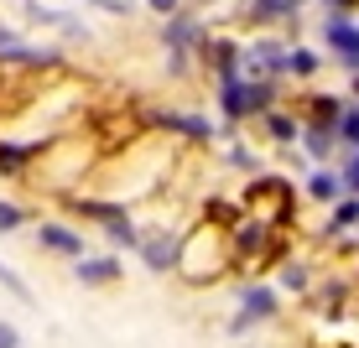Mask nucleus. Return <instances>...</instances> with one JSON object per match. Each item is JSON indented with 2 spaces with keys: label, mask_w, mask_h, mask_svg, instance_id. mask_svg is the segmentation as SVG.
<instances>
[{
  "label": "nucleus",
  "mask_w": 359,
  "mask_h": 348,
  "mask_svg": "<svg viewBox=\"0 0 359 348\" xmlns=\"http://www.w3.org/2000/svg\"><path fill=\"white\" fill-rule=\"evenodd\" d=\"M287 11H292V0H255V21H276Z\"/></svg>",
  "instance_id": "nucleus-17"
},
{
  "label": "nucleus",
  "mask_w": 359,
  "mask_h": 348,
  "mask_svg": "<svg viewBox=\"0 0 359 348\" xmlns=\"http://www.w3.org/2000/svg\"><path fill=\"white\" fill-rule=\"evenodd\" d=\"M203 36V27H198L193 16H172L167 21V47H172V57H177V68H182V57H188V47Z\"/></svg>",
  "instance_id": "nucleus-7"
},
{
  "label": "nucleus",
  "mask_w": 359,
  "mask_h": 348,
  "mask_svg": "<svg viewBox=\"0 0 359 348\" xmlns=\"http://www.w3.org/2000/svg\"><path fill=\"white\" fill-rule=\"evenodd\" d=\"M156 120H162L167 130H182V135H193V141H214V125H208L203 115H172V109H167V115H156Z\"/></svg>",
  "instance_id": "nucleus-10"
},
{
  "label": "nucleus",
  "mask_w": 359,
  "mask_h": 348,
  "mask_svg": "<svg viewBox=\"0 0 359 348\" xmlns=\"http://www.w3.org/2000/svg\"><path fill=\"white\" fill-rule=\"evenodd\" d=\"M281 286L287 291H307V265H281Z\"/></svg>",
  "instance_id": "nucleus-19"
},
{
  "label": "nucleus",
  "mask_w": 359,
  "mask_h": 348,
  "mask_svg": "<svg viewBox=\"0 0 359 348\" xmlns=\"http://www.w3.org/2000/svg\"><path fill=\"white\" fill-rule=\"evenodd\" d=\"M27 21H32V27H57V32H68V36H89V32H83V21H73L68 11L42 6V0H32V6H27Z\"/></svg>",
  "instance_id": "nucleus-6"
},
{
  "label": "nucleus",
  "mask_w": 359,
  "mask_h": 348,
  "mask_svg": "<svg viewBox=\"0 0 359 348\" xmlns=\"http://www.w3.org/2000/svg\"><path fill=\"white\" fill-rule=\"evenodd\" d=\"M333 135H339V146L359 151V104H344V115H339V125H333Z\"/></svg>",
  "instance_id": "nucleus-13"
},
{
  "label": "nucleus",
  "mask_w": 359,
  "mask_h": 348,
  "mask_svg": "<svg viewBox=\"0 0 359 348\" xmlns=\"http://www.w3.org/2000/svg\"><path fill=\"white\" fill-rule=\"evenodd\" d=\"M354 223H359V197H339V203H333L328 229H333V234H344V229H354Z\"/></svg>",
  "instance_id": "nucleus-14"
},
{
  "label": "nucleus",
  "mask_w": 359,
  "mask_h": 348,
  "mask_svg": "<svg viewBox=\"0 0 359 348\" xmlns=\"http://www.w3.org/2000/svg\"><path fill=\"white\" fill-rule=\"evenodd\" d=\"M313 68H318V53L297 47V53H292V63H287V73H313Z\"/></svg>",
  "instance_id": "nucleus-20"
},
{
  "label": "nucleus",
  "mask_w": 359,
  "mask_h": 348,
  "mask_svg": "<svg viewBox=\"0 0 359 348\" xmlns=\"http://www.w3.org/2000/svg\"><path fill=\"white\" fill-rule=\"evenodd\" d=\"M120 260L115 255H83L79 265H73V276H79L83 286H109V281H120Z\"/></svg>",
  "instance_id": "nucleus-5"
},
{
  "label": "nucleus",
  "mask_w": 359,
  "mask_h": 348,
  "mask_svg": "<svg viewBox=\"0 0 359 348\" xmlns=\"http://www.w3.org/2000/svg\"><path fill=\"white\" fill-rule=\"evenodd\" d=\"M229 161H234V167H240V172H255V156L245 151V146H234V151H229Z\"/></svg>",
  "instance_id": "nucleus-21"
},
{
  "label": "nucleus",
  "mask_w": 359,
  "mask_h": 348,
  "mask_svg": "<svg viewBox=\"0 0 359 348\" xmlns=\"http://www.w3.org/2000/svg\"><path fill=\"white\" fill-rule=\"evenodd\" d=\"M266 234H271L266 218H245L240 234H234V250H240V255H261L266 250Z\"/></svg>",
  "instance_id": "nucleus-8"
},
{
  "label": "nucleus",
  "mask_w": 359,
  "mask_h": 348,
  "mask_svg": "<svg viewBox=\"0 0 359 348\" xmlns=\"http://www.w3.org/2000/svg\"><path fill=\"white\" fill-rule=\"evenodd\" d=\"M36 156V146H16V141H0V172L6 177H16V172H27V161Z\"/></svg>",
  "instance_id": "nucleus-12"
},
{
  "label": "nucleus",
  "mask_w": 359,
  "mask_h": 348,
  "mask_svg": "<svg viewBox=\"0 0 359 348\" xmlns=\"http://www.w3.org/2000/svg\"><path fill=\"white\" fill-rule=\"evenodd\" d=\"M36 244L53 255H68V260H83V234L68 229V223H36Z\"/></svg>",
  "instance_id": "nucleus-3"
},
{
  "label": "nucleus",
  "mask_w": 359,
  "mask_h": 348,
  "mask_svg": "<svg viewBox=\"0 0 359 348\" xmlns=\"http://www.w3.org/2000/svg\"><path fill=\"white\" fill-rule=\"evenodd\" d=\"M141 260H146V270H177V255H182V234H141Z\"/></svg>",
  "instance_id": "nucleus-2"
},
{
  "label": "nucleus",
  "mask_w": 359,
  "mask_h": 348,
  "mask_svg": "<svg viewBox=\"0 0 359 348\" xmlns=\"http://www.w3.org/2000/svg\"><path fill=\"white\" fill-rule=\"evenodd\" d=\"M266 125H271V135H276V141H297V135H302V125H297L292 115H276V109L266 115Z\"/></svg>",
  "instance_id": "nucleus-15"
},
{
  "label": "nucleus",
  "mask_w": 359,
  "mask_h": 348,
  "mask_svg": "<svg viewBox=\"0 0 359 348\" xmlns=\"http://www.w3.org/2000/svg\"><path fill=\"white\" fill-rule=\"evenodd\" d=\"M302 146L313 161H328L333 146H339V135H333V125H302Z\"/></svg>",
  "instance_id": "nucleus-9"
},
{
  "label": "nucleus",
  "mask_w": 359,
  "mask_h": 348,
  "mask_svg": "<svg viewBox=\"0 0 359 348\" xmlns=\"http://www.w3.org/2000/svg\"><path fill=\"white\" fill-rule=\"evenodd\" d=\"M151 11H162V16H177V0H151Z\"/></svg>",
  "instance_id": "nucleus-23"
},
{
  "label": "nucleus",
  "mask_w": 359,
  "mask_h": 348,
  "mask_svg": "<svg viewBox=\"0 0 359 348\" xmlns=\"http://www.w3.org/2000/svg\"><path fill=\"white\" fill-rule=\"evenodd\" d=\"M0 348H21V333L11 322H0Z\"/></svg>",
  "instance_id": "nucleus-22"
},
{
  "label": "nucleus",
  "mask_w": 359,
  "mask_h": 348,
  "mask_svg": "<svg viewBox=\"0 0 359 348\" xmlns=\"http://www.w3.org/2000/svg\"><path fill=\"white\" fill-rule=\"evenodd\" d=\"M21 223H27V214H21L16 203H6V197H0V234H11V229H21Z\"/></svg>",
  "instance_id": "nucleus-18"
},
{
  "label": "nucleus",
  "mask_w": 359,
  "mask_h": 348,
  "mask_svg": "<svg viewBox=\"0 0 359 348\" xmlns=\"http://www.w3.org/2000/svg\"><path fill=\"white\" fill-rule=\"evenodd\" d=\"M307 193H313L318 203H339L344 197V172H313V177H307Z\"/></svg>",
  "instance_id": "nucleus-11"
},
{
  "label": "nucleus",
  "mask_w": 359,
  "mask_h": 348,
  "mask_svg": "<svg viewBox=\"0 0 359 348\" xmlns=\"http://www.w3.org/2000/svg\"><path fill=\"white\" fill-rule=\"evenodd\" d=\"M328 47H333V53H339V63H349L354 73H359V32L349 27V21H344V16H328Z\"/></svg>",
  "instance_id": "nucleus-4"
},
{
  "label": "nucleus",
  "mask_w": 359,
  "mask_h": 348,
  "mask_svg": "<svg viewBox=\"0 0 359 348\" xmlns=\"http://www.w3.org/2000/svg\"><path fill=\"white\" fill-rule=\"evenodd\" d=\"M0 286H6V291H11V296H21V302H32V286H27V281H21V276H16V270H11V265H6V260H0Z\"/></svg>",
  "instance_id": "nucleus-16"
},
{
  "label": "nucleus",
  "mask_w": 359,
  "mask_h": 348,
  "mask_svg": "<svg viewBox=\"0 0 359 348\" xmlns=\"http://www.w3.org/2000/svg\"><path fill=\"white\" fill-rule=\"evenodd\" d=\"M266 317H276V291H271V286H245V291H240V312H234L229 333H245L250 322H266Z\"/></svg>",
  "instance_id": "nucleus-1"
}]
</instances>
